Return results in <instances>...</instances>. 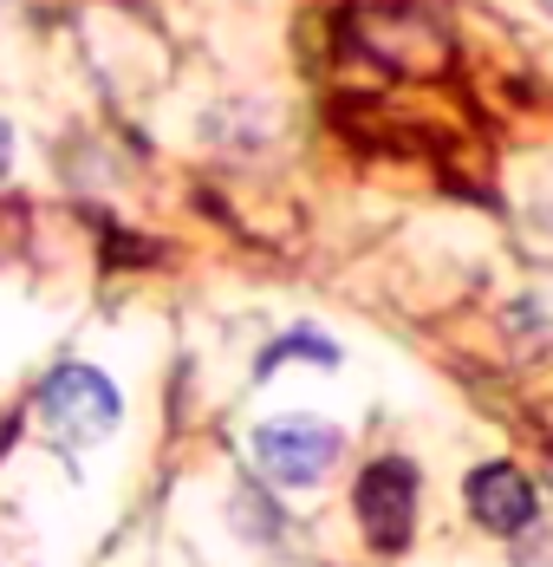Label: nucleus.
Masks as SVG:
<instances>
[{"mask_svg": "<svg viewBox=\"0 0 553 567\" xmlns=\"http://www.w3.org/2000/svg\"><path fill=\"white\" fill-rule=\"evenodd\" d=\"M228 522L254 542V548H268V542H280V509H274V496H261V489H234L228 496Z\"/></svg>", "mask_w": 553, "mask_h": 567, "instance_id": "0eeeda50", "label": "nucleus"}, {"mask_svg": "<svg viewBox=\"0 0 553 567\" xmlns=\"http://www.w3.org/2000/svg\"><path fill=\"white\" fill-rule=\"evenodd\" d=\"M462 509L489 535H528L541 522V489L514 456H489L462 476Z\"/></svg>", "mask_w": 553, "mask_h": 567, "instance_id": "39448f33", "label": "nucleus"}, {"mask_svg": "<svg viewBox=\"0 0 553 567\" xmlns=\"http://www.w3.org/2000/svg\"><path fill=\"white\" fill-rule=\"evenodd\" d=\"M521 567H553V535H534V528H528V542H521Z\"/></svg>", "mask_w": 553, "mask_h": 567, "instance_id": "6e6552de", "label": "nucleus"}, {"mask_svg": "<svg viewBox=\"0 0 553 567\" xmlns=\"http://www.w3.org/2000/svg\"><path fill=\"white\" fill-rule=\"evenodd\" d=\"M338 53L372 59L390 79H442L456 65V40H449L437 7H424V0H378V7H352L338 20Z\"/></svg>", "mask_w": 553, "mask_h": 567, "instance_id": "f257e3e1", "label": "nucleus"}, {"mask_svg": "<svg viewBox=\"0 0 553 567\" xmlns=\"http://www.w3.org/2000/svg\"><path fill=\"white\" fill-rule=\"evenodd\" d=\"M33 424H40L46 444H65V451L98 444V437H111L124 424V392L111 385L98 365L59 359L53 372L40 379V392H33Z\"/></svg>", "mask_w": 553, "mask_h": 567, "instance_id": "f03ea898", "label": "nucleus"}, {"mask_svg": "<svg viewBox=\"0 0 553 567\" xmlns=\"http://www.w3.org/2000/svg\"><path fill=\"white\" fill-rule=\"evenodd\" d=\"M417 496H424V476L410 456H372L352 483V509L358 528L378 555H404L410 535H417Z\"/></svg>", "mask_w": 553, "mask_h": 567, "instance_id": "20e7f679", "label": "nucleus"}, {"mask_svg": "<svg viewBox=\"0 0 553 567\" xmlns=\"http://www.w3.org/2000/svg\"><path fill=\"white\" fill-rule=\"evenodd\" d=\"M280 365H338V340L320 333V327H293V333H280V340L261 346L254 379H274Z\"/></svg>", "mask_w": 553, "mask_h": 567, "instance_id": "423d86ee", "label": "nucleus"}, {"mask_svg": "<svg viewBox=\"0 0 553 567\" xmlns=\"http://www.w3.org/2000/svg\"><path fill=\"white\" fill-rule=\"evenodd\" d=\"M541 228H547V235H553V203H547V209H541Z\"/></svg>", "mask_w": 553, "mask_h": 567, "instance_id": "9d476101", "label": "nucleus"}, {"mask_svg": "<svg viewBox=\"0 0 553 567\" xmlns=\"http://www.w3.org/2000/svg\"><path fill=\"white\" fill-rule=\"evenodd\" d=\"M13 171V124H7V117H0V176Z\"/></svg>", "mask_w": 553, "mask_h": 567, "instance_id": "1a4fd4ad", "label": "nucleus"}, {"mask_svg": "<svg viewBox=\"0 0 553 567\" xmlns=\"http://www.w3.org/2000/svg\"><path fill=\"white\" fill-rule=\"evenodd\" d=\"M248 456L280 489H320L345 456V431L320 417H268L248 431Z\"/></svg>", "mask_w": 553, "mask_h": 567, "instance_id": "7ed1b4c3", "label": "nucleus"}]
</instances>
